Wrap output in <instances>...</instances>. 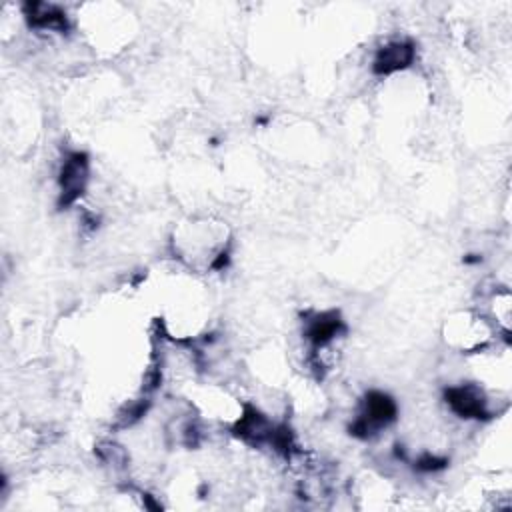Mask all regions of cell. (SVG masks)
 Masks as SVG:
<instances>
[{
    "mask_svg": "<svg viewBox=\"0 0 512 512\" xmlns=\"http://www.w3.org/2000/svg\"><path fill=\"white\" fill-rule=\"evenodd\" d=\"M396 418H398L396 400L382 390H370L366 392L360 404V410L350 424V434L360 440L374 438L376 434L386 430Z\"/></svg>",
    "mask_w": 512,
    "mask_h": 512,
    "instance_id": "obj_1",
    "label": "cell"
},
{
    "mask_svg": "<svg viewBox=\"0 0 512 512\" xmlns=\"http://www.w3.org/2000/svg\"><path fill=\"white\" fill-rule=\"evenodd\" d=\"M444 402L452 414L464 420H486L492 416L486 392L480 384L462 382L444 390Z\"/></svg>",
    "mask_w": 512,
    "mask_h": 512,
    "instance_id": "obj_3",
    "label": "cell"
},
{
    "mask_svg": "<svg viewBox=\"0 0 512 512\" xmlns=\"http://www.w3.org/2000/svg\"><path fill=\"white\" fill-rule=\"evenodd\" d=\"M90 178V162L88 156L80 150L68 152L58 170V206H72L88 186Z\"/></svg>",
    "mask_w": 512,
    "mask_h": 512,
    "instance_id": "obj_2",
    "label": "cell"
},
{
    "mask_svg": "<svg viewBox=\"0 0 512 512\" xmlns=\"http://www.w3.org/2000/svg\"><path fill=\"white\" fill-rule=\"evenodd\" d=\"M414 58H416L414 42L406 38H394L376 50L372 60V70L378 76H390L412 66Z\"/></svg>",
    "mask_w": 512,
    "mask_h": 512,
    "instance_id": "obj_4",
    "label": "cell"
}]
</instances>
